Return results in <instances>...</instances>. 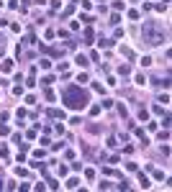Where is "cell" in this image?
I'll return each instance as SVG.
<instances>
[{"instance_id":"7a4b0ae2","label":"cell","mask_w":172,"mask_h":192,"mask_svg":"<svg viewBox=\"0 0 172 192\" xmlns=\"http://www.w3.org/2000/svg\"><path fill=\"white\" fill-rule=\"evenodd\" d=\"M141 31H144V36H147V41H149V44H162V39H164V36H162V31L157 34V23H147Z\"/></svg>"},{"instance_id":"6da1fadb","label":"cell","mask_w":172,"mask_h":192,"mask_svg":"<svg viewBox=\"0 0 172 192\" xmlns=\"http://www.w3.org/2000/svg\"><path fill=\"white\" fill-rule=\"evenodd\" d=\"M64 103L69 105V108H85V103H88V95L82 92L80 87H67L64 90Z\"/></svg>"}]
</instances>
